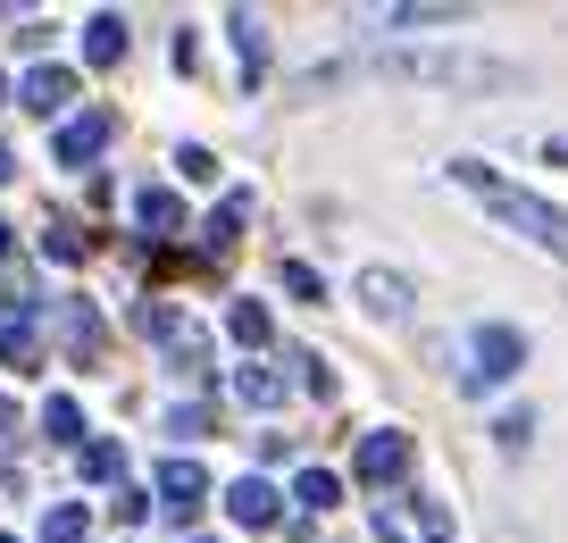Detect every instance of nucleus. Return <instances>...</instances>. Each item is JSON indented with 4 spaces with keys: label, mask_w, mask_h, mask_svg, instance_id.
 <instances>
[{
    "label": "nucleus",
    "mask_w": 568,
    "mask_h": 543,
    "mask_svg": "<svg viewBox=\"0 0 568 543\" xmlns=\"http://www.w3.org/2000/svg\"><path fill=\"white\" fill-rule=\"evenodd\" d=\"M59 326H68V351L92 369V360H101V310H92L84 293H68V301H59Z\"/></svg>",
    "instance_id": "nucleus-10"
},
{
    "label": "nucleus",
    "mask_w": 568,
    "mask_h": 543,
    "mask_svg": "<svg viewBox=\"0 0 568 543\" xmlns=\"http://www.w3.org/2000/svg\"><path fill=\"white\" fill-rule=\"evenodd\" d=\"M0 101H9V76H0Z\"/></svg>",
    "instance_id": "nucleus-30"
},
{
    "label": "nucleus",
    "mask_w": 568,
    "mask_h": 543,
    "mask_svg": "<svg viewBox=\"0 0 568 543\" xmlns=\"http://www.w3.org/2000/svg\"><path fill=\"white\" fill-rule=\"evenodd\" d=\"M393 76H418V84H510V68L494 59H468V51H402Z\"/></svg>",
    "instance_id": "nucleus-3"
},
{
    "label": "nucleus",
    "mask_w": 568,
    "mask_h": 543,
    "mask_svg": "<svg viewBox=\"0 0 568 543\" xmlns=\"http://www.w3.org/2000/svg\"><path fill=\"white\" fill-rule=\"evenodd\" d=\"M9 175H18V151H9V142H0V184H9Z\"/></svg>",
    "instance_id": "nucleus-28"
},
{
    "label": "nucleus",
    "mask_w": 568,
    "mask_h": 543,
    "mask_svg": "<svg viewBox=\"0 0 568 543\" xmlns=\"http://www.w3.org/2000/svg\"><path fill=\"white\" fill-rule=\"evenodd\" d=\"M226 34H234V51H243V68L260 76V59H267V34H260V18H251V9H234V18H226Z\"/></svg>",
    "instance_id": "nucleus-17"
},
{
    "label": "nucleus",
    "mask_w": 568,
    "mask_h": 543,
    "mask_svg": "<svg viewBox=\"0 0 568 543\" xmlns=\"http://www.w3.org/2000/svg\"><path fill=\"white\" fill-rule=\"evenodd\" d=\"M234 393L267 410V402H284V376H276V369H243V376H234Z\"/></svg>",
    "instance_id": "nucleus-19"
},
{
    "label": "nucleus",
    "mask_w": 568,
    "mask_h": 543,
    "mask_svg": "<svg viewBox=\"0 0 568 543\" xmlns=\"http://www.w3.org/2000/svg\"><path fill=\"white\" fill-rule=\"evenodd\" d=\"M176 175H184V184H210V175H217V159L201 151V142H184V151H176Z\"/></svg>",
    "instance_id": "nucleus-22"
},
{
    "label": "nucleus",
    "mask_w": 568,
    "mask_h": 543,
    "mask_svg": "<svg viewBox=\"0 0 568 543\" xmlns=\"http://www.w3.org/2000/svg\"><path fill=\"white\" fill-rule=\"evenodd\" d=\"M109 134H118V118H109V109H84V118H68V125H59V142H51V151H59V168H92Z\"/></svg>",
    "instance_id": "nucleus-7"
},
{
    "label": "nucleus",
    "mask_w": 568,
    "mask_h": 543,
    "mask_svg": "<svg viewBox=\"0 0 568 543\" xmlns=\"http://www.w3.org/2000/svg\"><path fill=\"white\" fill-rule=\"evenodd\" d=\"M160 493H168V519H201V493H210V476H201L193 469V460H168V469H160Z\"/></svg>",
    "instance_id": "nucleus-9"
},
{
    "label": "nucleus",
    "mask_w": 568,
    "mask_h": 543,
    "mask_svg": "<svg viewBox=\"0 0 568 543\" xmlns=\"http://www.w3.org/2000/svg\"><path fill=\"white\" fill-rule=\"evenodd\" d=\"M226 510H234V519H243V526H276V485H260V476H243V485L226 493Z\"/></svg>",
    "instance_id": "nucleus-13"
},
{
    "label": "nucleus",
    "mask_w": 568,
    "mask_h": 543,
    "mask_svg": "<svg viewBox=\"0 0 568 543\" xmlns=\"http://www.w3.org/2000/svg\"><path fill=\"white\" fill-rule=\"evenodd\" d=\"M9 101H26L34 118H59V109L75 101V68H34V76L18 84V92H9Z\"/></svg>",
    "instance_id": "nucleus-8"
},
{
    "label": "nucleus",
    "mask_w": 568,
    "mask_h": 543,
    "mask_svg": "<svg viewBox=\"0 0 568 543\" xmlns=\"http://www.w3.org/2000/svg\"><path fill=\"white\" fill-rule=\"evenodd\" d=\"M42 435H51V443H84V410H75L68 393H59V402H42Z\"/></svg>",
    "instance_id": "nucleus-16"
},
{
    "label": "nucleus",
    "mask_w": 568,
    "mask_h": 543,
    "mask_svg": "<svg viewBox=\"0 0 568 543\" xmlns=\"http://www.w3.org/2000/svg\"><path fill=\"white\" fill-rule=\"evenodd\" d=\"M385 26H452V9H393Z\"/></svg>",
    "instance_id": "nucleus-25"
},
{
    "label": "nucleus",
    "mask_w": 568,
    "mask_h": 543,
    "mask_svg": "<svg viewBox=\"0 0 568 543\" xmlns=\"http://www.w3.org/2000/svg\"><path fill=\"white\" fill-rule=\"evenodd\" d=\"M402 469H409V435H393V426H376V435L352 452V476H359V485H376V493L402 485Z\"/></svg>",
    "instance_id": "nucleus-5"
},
{
    "label": "nucleus",
    "mask_w": 568,
    "mask_h": 543,
    "mask_svg": "<svg viewBox=\"0 0 568 543\" xmlns=\"http://www.w3.org/2000/svg\"><path fill=\"white\" fill-rule=\"evenodd\" d=\"M293 493H302V510H335V502H343V485H335L326 469H302V485H293Z\"/></svg>",
    "instance_id": "nucleus-20"
},
{
    "label": "nucleus",
    "mask_w": 568,
    "mask_h": 543,
    "mask_svg": "<svg viewBox=\"0 0 568 543\" xmlns=\"http://www.w3.org/2000/svg\"><path fill=\"white\" fill-rule=\"evenodd\" d=\"M477 369H468V385H501V376H518V360H527V343H518V326H477Z\"/></svg>",
    "instance_id": "nucleus-6"
},
{
    "label": "nucleus",
    "mask_w": 568,
    "mask_h": 543,
    "mask_svg": "<svg viewBox=\"0 0 568 543\" xmlns=\"http://www.w3.org/2000/svg\"><path fill=\"white\" fill-rule=\"evenodd\" d=\"M359 301H368L376 318H402L409 310V284L393 276V268H368V276H359Z\"/></svg>",
    "instance_id": "nucleus-14"
},
{
    "label": "nucleus",
    "mask_w": 568,
    "mask_h": 543,
    "mask_svg": "<svg viewBox=\"0 0 568 543\" xmlns=\"http://www.w3.org/2000/svg\"><path fill=\"white\" fill-rule=\"evenodd\" d=\"M0 435H18V402L9 393H0Z\"/></svg>",
    "instance_id": "nucleus-27"
},
{
    "label": "nucleus",
    "mask_w": 568,
    "mask_h": 543,
    "mask_svg": "<svg viewBox=\"0 0 568 543\" xmlns=\"http://www.w3.org/2000/svg\"><path fill=\"white\" fill-rule=\"evenodd\" d=\"M0 543H9V535H0Z\"/></svg>",
    "instance_id": "nucleus-31"
},
{
    "label": "nucleus",
    "mask_w": 568,
    "mask_h": 543,
    "mask_svg": "<svg viewBox=\"0 0 568 543\" xmlns=\"http://www.w3.org/2000/svg\"><path fill=\"white\" fill-rule=\"evenodd\" d=\"M84 59H92V68H118V59H125V18H109V9L84 18Z\"/></svg>",
    "instance_id": "nucleus-12"
},
{
    "label": "nucleus",
    "mask_w": 568,
    "mask_h": 543,
    "mask_svg": "<svg viewBox=\"0 0 568 543\" xmlns=\"http://www.w3.org/2000/svg\"><path fill=\"white\" fill-rule=\"evenodd\" d=\"M452 175H460V184H468V193H477L510 234H527V243H544L551 260H568V218L551 210V201H535V193H518V184H501L485 159H452Z\"/></svg>",
    "instance_id": "nucleus-1"
},
{
    "label": "nucleus",
    "mask_w": 568,
    "mask_h": 543,
    "mask_svg": "<svg viewBox=\"0 0 568 543\" xmlns=\"http://www.w3.org/2000/svg\"><path fill=\"white\" fill-rule=\"evenodd\" d=\"M42 543H84V510H75V502H59L51 519H42Z\"/></svg>",
    "instance_id": "nucleus-21"
},
{
    "label": "nucleus",
    "mask_w": 568,
    "mask_h": 543,
    "mask_svg": "<svg viewBox=\"0 0 568 543\" xmlns=\"http://www.w3.org/2000/svg\"><path fill=\"white\" fill-rule=\"evenodd\" d=\"M84 476H92V485H118V476H125V452H118V443H84Z\"/></svg>",
    "instance_id": "nucleus-18"
},
{
    "label": "nucleus",
    "mask_w": 568,
    "mask_h": 543,
    "mask_svg": "<svg viewBox=\"0 0 568 543\" xmlns=\"http://www.w3.org/2000/svg\"><path fill=\"white\" fill-rule=\"evenodd\" d=\"M9 243H18V234H9V218H0V260H9Z\"/></svg>",
    "instance_id": "nucleus-29"
},
{
    "label": "nucleus",
    "mask_w": 568,
    "mask_h": 543,
    "mask_svg": "<svg viewBox=\"0 0 568 543\" xmlns=\"http://www.w3.org/2000/svg\"><path fill=\"white\" fill-rule=\"evenodd\" d=\"M134 218H142V234H184V201L168 193V184H142V193H134Z\"/></svg>",
    "instance_id": "nucleus-11"
},
{
    "label": "nucleus",
    "mask_w": 568,
    "mask_h": 543,
    "mask_svg": "<svg viewBox=\"0 0 568 543\" xmlns=\"http://www.w3.org/2000/svg\"><path fill=\"white\" fill-rule=\"evenodd\" d=\"M84 251H92V243H84V234H75V227H68V218H51V227H42V260H59V268H75V260H84Z\"/></svg>",
    "instance_id": "nucleus-15"
},
{
    "label": "nucleus",
    "mask_w": 568,
    "mask_h": 543,
    "mask_svg": "<svg viewBox=\"0 0 568 543\" xmlns=\"http://www.w3.org/2000/svg\"><path fill=\"white\" fill-rule=\"evenodd\" d=\"M284 284H293V293H302V301H326V284H318V268H302V260H284Z\"/></svg>",
    "instance_id": "nucleus-24"
},
{
    "label": "nucleus",
    "mask_w": 568,
    "mask_h": 543,
    "mask_svg": "<svg viewBox=\"0 0 568 543\" xmlns=\"http://www.w3.org/2000/svg\"><path fill=\"white\" fill-rule=\"evenodd\" d=\"M376 543H452V519L426 493H376Z\"/></svg>",
    "instance_id": "nucleus-2"
},
{
    "label": "nucleus",
    "mask_w": 568,
    "mask_h": 543,
    "mask_svg": "<svg viewBox=\"0 0 568 543\" xmlns=\"http://www.w3.org/2000/svg\"><path fill=\"white\" fill-rule=\"evenodd\" d=\"M234 334H243V343H267V310L260 301H234Z\"/></svg>",
    "instance_id": "nucleus-23"
},
{
    "label": "nucleus",
    "mask_w": 568,
    "mask_h": 543,
    "mask_svg": "<svg viewBox=\"0 0 568 543\" xmlns=\"http://www.w3.org/2000/svg\"><path fill=\"white\" fill-rule=\"evenodd\" d=\"M34 310H42V293H26V284H9V293H0V360H9L18 376H34V369H42Z\"/></svg>",
    "instance_id": "nucleus-4"
},
{
    "label": "nucleus",
    "mask_w": 568,
    "mask_h": 543,
    "mask_svg": "<svg viewBox=\"0 0 568 543\" xmlns=\"http://www.w3.org/2000/svg\"><path fill=\"white\" fill-rule=\"evenodd\" d=\"M527 426H535L527 410H510V419H494V435H501V443H510V452H518V443H527Z\"/></svg>",
    "instance_id": "nucleus-26"
}]
</instances>
